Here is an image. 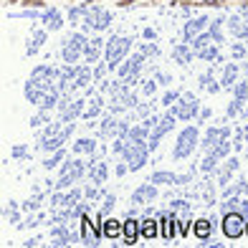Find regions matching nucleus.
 <instances>
[{"mask_svg": "<svg viewBox=\"0 0 248 248\" xmlns=\"http://www.w3.org/2000/svg\"><path fill=\"white\" fill-rule=\"evenodd\" d=\"M28 147H26V144H16V147L13 150H10V157H13V160H28Z\"/></svg>", "mask_w": 248, "mask_h": 248, "instance_id": "nucleus-19", "label": "nucleus"}, {"mask_svg": "<svg viewBox=\"0 0 248 248\" xmlns=\"http://www.w3.org/2000/svg\"><path fill=\"white\" fill-rule=\"evenodd\" d=\"M140 231H142V241H162L160 216L157 213H144V216H140Z\"/></svg>", "mask_w": 248, "mask_h": 248, "instance_id": "nucleus-6", "label": "nucleus"}, {"mask_svg": "<svg viewBox=\"0 0 248 248\" xmlns=\"http://www.w3.org/2000/svg\"><path fill=\"white\" fill-rule=\"evenodd\" d=\"M117 8H132V5H142V0H117V3H114Z\"/></svg>", "mask_w": 248, "mask_h": 248, "instance_id": "nucleus-23", "label": "nucleus"}, {"mask_svg": "<svg viewBox=\"0 0 248 248\" xmlns=\"http://www.w3.org/2000/svg\"><path fill=\"white\" fill-rule=\"evenodd\" d=\"M198 109H200V101L195 96H190V94H185L175 104V111H177L180 122H198Z\"/></svg>", "mask_w": 248, "mask_h": 248, "instance_id": "nucleus-7", "label": "nucleus"}, {"mask_svg": "<svg viewBox=\"0 0 248 248\" xmlns=\"http://www.w3.org/2000/svg\"><path fill=\"white\" fill-rule=\"evenodd\" d=\"M180 99H183V94H180V92H167V94L162 96V101H160V104L170 109V107H175V104H177Z\"/></svg>", "mask_w": 248, "mask_h": 248, "instance_id": "nucleus-18", "label": "nucleus"}, {"mask_svg": "<svg viewBox=\"0 0 248 248\" xmlns=\"http://www.w3.org/2000/svg\"><path fill=\"white\" fill-rule=\"evenodd\" d=\"M5 3H8V5H16V3H20V0H5Z\"/></svg>", "mask_w": 248, "mask_h": 248, "instance_id": "nucleus-26", "label": "nucleus"}, {"mask_svg": "<svg viewBox=\"0 0 248 248\" xmlns=\"http://www.w3.org/2000/svg\"><path fill=\"white\" fill-rule=\"evenodd\" d=\"M202 8H225L228 5V0H200Z\"/></svg>", "mask_w": 248, "mask_h": 248, "instance_id": "nucleus-22", "label": "nucleus"}, {"mask_svg": "<svg viewBox=\"0 0 248 248\" xmlns=\"http://www.w3.org/2000/svg\"><path fill=\"white\" fill-rule=\"evenodd\" d=\"M142 241V231H140V218L134 213L124 216V231H122V241L117 246H137Z\"/></svg>", "mask_w": 248, "mask_h": 248, "instance_id": "nucleus-5", "label": "nucleus"}, {"mask_svg": "<svg viewBox=\"0 0 248 248\" xmlns=\"http://www.w3.org/2000/svg\"><path fill=\"white\" fill-rule=\"evenodd\" d=\"M43 20H46V28H51V31H59L61 28V16L56 13V10H48Z\"/></svg>", "mask_w": 248, "mask_h": 248, "instance_id": "nucleus-16", "label": "nucleus"}, {"mask_svg": "<svg viewBox=\"0 0 248 248\" xmlns=\"http://www.w3.org/2000/svg\"><path fill=\"white\" fill-rule=\"evenodd\" d=\"M235 76H238L235 66H228V69H225V76H223V89H233L235 86Z\"/></svg>", "mask_w": 248, "mask_h": 248, "instance_id": "nucleus-17", "label": "nucleus"}, {"mask_svg": "<svg viewBox=\"0 0 248 248\" xmlns=\"http://www.w3.org/2000/svg\"><path fill=\"white\" fill-rule=\"evenodd\" d=\"M147 180L155 183L157 187H160V185H177V172H172V170H157Z\"/></svg>", "mask_w": 248, "mask_h": 248, "instance_id": "nucleus-11", "label": "nucleus"}, {"mask_svg": "<svg viewBox=\"0 0 248 248\" xmlns=\"http://www.w3.org/2000/svg\"><path fill=\"white\" fill-rule=\"evenodd\" d=\"M246 238H248V218H246Z\"/></svg>", "mask_w": 248, "mask_h": 248, "instance_id": "nucleus-27", "label": "nucleus"}, {"mask_svg": "<svg viewBox=\"0 0 248 248\" xmlns=\"http://www.w3.org/2000/svg\"><path fill=\"white\" fill-rule=\"evenodd\" d=\"M238 213H243V216L248 218V198L246 195H241V200H238Z\"/></svg>", "mask_w": 248, "mask_h": 248, "instance_id": "nucleus-24", "label": "nucleus"}, {"mask_svg": "<svg viewBox=\"0 0 248 248\" xmlns=\"http://www.w3.org/2000/svg\"><path fill=\"white\" fill-rule=\"evenodd\" d=\"M107 177H109V162L96 160V162L89 165V172H86V180H89V183L104 185V183H107Z\"/></svg>", "mask_w": 248, "mask_h": 248, "instance_id": "nucleus-9", "label": "nucleus"}, {"mask_svg": "<svg viewBox=\"0 0 248 248\" xmlns=\"http://www.w3.org/2000/svg\"><path fill=\"white\" fill-rule=\"evenodd\" d=\"M66 157H69V150H66V147L51 152V155L46 157V160H43V170H56V167H59V162H61V160H66Z\"/></svg>", "mask_w": 248, "mask_h": 248, "instance_id": "nucleus-12", "label": "nucleus"}, {"mask_svg": "<svg viewBox=\"0 0 248 248\" xmlns=\"http://www.w3.org/2000/svg\"><path fill=\"white\" fill-rule=\"evenodd\" d=\"M198 147H200V124H187L185 129L177 132V137L172 142V150H170V157L175 162L190 160Z\"/></svg>", "mask_w": 248, "mask_h": 248, "instance_id": "nucleus-1", "label": "nucleus"}, {"mask_svg": "<svg viewBox=\"0 0 248 248\" xmlns=\"http://www.w3.org/2000/svg\"><path fill=\"white\" fill-rule=\"evenodd\" d=\"M231 150H233V142H231V140H220L216 147L208 150V152H213V155L218 157V160H223V157H231Z\"/></svg>", "mask_w": 248, "mask_h": 248, "instance_id": "nucleus-13", "label": "nucleus"}, {"mask_svg": "<svg viewBox=\"0 0 248 248\" xmlns=\"http://www.w3.org/2000/svg\"><path fill=\"white\" fill-rule=\"evenodd\" d=\"M28 10H41V8H46V0H20Z\"/></svg>", "mask_w": 248, "mask_h": 248, "instance_id": "nucleus-21", "label": "nucleus"}, {"mask_svg": "<svg viewBox=\"0 0 248 248\" xmlns=\"http://www.w3.org/2000/svg\"><path fill=\"white\" fill-rule=\"evenodd\" d=\"M122 231H124V218L117 216H104V225H101V233H104V241H122Z\"/></svg>", "mask_w": 248, "mask_h": 248, "instance_id": "nucleus-8", "label": "nucleus"}, {"mask_svg": "<svg viewBox=\"0 0 248 248\" xmlns=\"http://www.w3.org/2000/svg\"><path fill=\"white\" fill-rule=\"evenodd\" d=\"M38 243H41V235H33V238H26L23 246H38Z\"/></svg>", "mask_w": 248, "mask_h": 248, "instance_id": "nucleus-25", "label": "nucleus"}, {"mask_svg": "<svg viewBox=\"0 0 248 248\" xmlns=\"http://www.w3.org/2000/svg\"><path fill=\"white\" fill-rule=\"evenodd\" d=\"M220 228V220L216 216H198L193 220V238L200 241L202 246H208L216 238V231Z\"/></svg>", "mask_w": 248, "mask_h": 248, "instance_id": "nucleus-3", "label": "nucleus"}, {"mask_svg": "<svg viewBox=\"0 0 248 248\" xmlns=\"http://www.w3.org/2000/svg\"><path fill=\"white\" fill-rule=\"evenodd\" d=\"M220 233L228 241H241L246 238V216L238 210H225L220 216Z\"/></svg>", "mask_w": 248, "mask_h": 248, "instance_id": "nucleus-2", "label": "nucleus"}, {"mask_svg": "<svg viewBox=\"0 0 248 248\" xmlns=\"http://www.w3.org/2000/svg\"><path fill=\"white\" fill-rule=\"evenodd\" d=\"M114 208H117V193H107L104 200H101V208H99V210L104 213V216H109Z\"/></svg>", "mask_w": 248, "mask_h": 248, "instance_id": "nucleus-14", "label": "nucleus"}, {"mask_svg": "<svg viewBox=\"0 0 248 248\" xmlns=\"http://www.w3.org/2000/svg\"><path fill=\"white\" fill-rule=\"evenodd\" d=\"M96 140H92V137H78L74 144H71V155H86V157H92L94 152H96Z\"/></svg>", "mask_w": 248, "mask_h": 248, "instance_id": "nucleus-10", "label": "nucleus"}, {"mask_svg": "<svg viewBox=\"0 0 248 248\" xmlns=\"http://www.w3.org/2000/svg\"><path fill=\"white\" fill-rule=\"evenodd\" d=\"M48 117H51V109H41L38 114L31 119V127H41V124H43V119H48Z\"/></svg>", "mask_w": 248, "mask_h": 248, "instance_id": "nucleus-20", "label": "nucleus"}, {"mask_svg": "<svg viewBox=\"0 0 248 248\" xmlns=\"http://www.w3.org/2000/svg\"><path fill=\"white\" fill-rule=\"evenodd\" d=\"M101 109H104V101L94 99V104L89 107V109H84V119H86V122H89V119H96V117L101 114Z\"/></svg>", "mask_w": 248, "mask_h": 248, "instance_id": "nucleus-15", "label": "nucleus"}, {"mask_svg": "<svg viewBox=\"0 0 248 248\" xmlns=\"http://www.w3.org/2000/svg\"><path fill=\"white\" fill-rule=\"evenodd\" d=\"M157 198H160V193H157V185L150 183V180H144L142 185H137L132 190V195H129V205H137V208H144V205H150V202H155Z\"/></svg>", "mask_w": 248, "mask_h": 248, "instance_id": "nucleus-4", "label": "nucleus"}]
</instances>
